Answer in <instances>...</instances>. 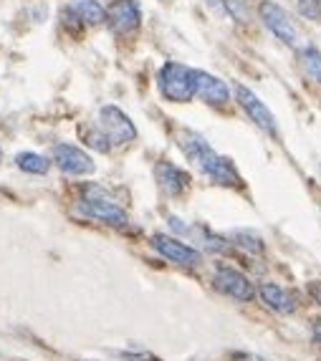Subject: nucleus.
Returning <instances> with one entry per match:
<instances>
[{
	"label": "nucleus",
	"instance_id": "nucleus-10",
	"mask_svg": "<svg viewBox=\"0 0 321 361\" xmlns=\"http://www.w3.org/2000/svg\"><path fill=\"white\" fill-rule=\"evenodd\" d=\"M54 164L61 169V172H66V175L73 177H86V175H94L97 172V164L91 159V154H86L81 147H73V145H56L54 152Z\"/></svg>",
	"mask_w": 321,
	"mask_h": 361
},
{
	"label": "nucleus",
	"instance_id": "nucleus-18",
	"mask_svg": "<svg viewBox=\"0 0 321 361\" xmlns=\"http://www.w3.org/2000/svg\"><path fill=\"white\" fill-rule=\"evenodd\" d=\"M81 139L86 142V147H91V149H97V152H107L111 149V145H109V139L104 137V132L99 127H94V129H81Z\"/></svg>",
	"mask_w": 321,
	"mask_h": 361
},
{
	"label": "nucleus",
	"instance_id": "nucleus-3",
	"mask_svg": "<svg viewBox=\"0 0 321 361\" xmlns=\"http://www.w3.org/2000/svg\"><path fill=\"white\" fill-rule=\"evenodd\" d=\"M157 89L167 102L190 104L195 99L193 68L177 63V61H167L157 73Z\"/></svg>",
	"mask_w": 321,
	"mask_h": 361
},
{
	"label": "nucleus",
	"instance_id": "nucleus-11",
	"mask_svg": "<svg viewBox=\"0 0 321 361\" xmlns=\"http://www.w3.org/2000/svg\"><path fill=\"white\" fill-rule=\"evenodd\" d=\"M193 81H195V97L202 99L210 106H225L231 102V86L225 84L223 78L212 76V73L202 71V68H193Z\"/></svg>",
	"mask_w": 321,
	"mask_h": 361
},
{
	"label": "nucleus",
	"instance_id": "nucleus-17",
	"mask_svg": "<svg viewBox=\"0 0 321 361\" xmlns=\"http://www.w3.org/2000/svg\"><path fill=\"white\" fill-rule=\"evenodd\" d=\"M16 164L28 175H46L51 169V159H46L43 154H36V152H20L16 157Z\"/></svg>",
	"mask_w": 321,
	"mask_h": 361
},
{
	"label": "nucleus",
	"instance_id": "nucleus-12",
	"mask_svg": "<svg viewBox=\"0 0 321 361\" xmlns=\"http://www.w3.org/2000/svg\"><path fill=\"white\" fill-rule=\"evenodd\" d=\"M255 293H258V298L266 303L268 311L279 313V316H291V313L298 311V295L293 293V290L284 288L281 283L266 281V283H261L258 288H255Z\"/></svg>",
	"mask_w": 321,
	"mask_h": 361
},
{
	"label": "nucleus",
	"instance_id": "nucleus-21",
	"mask_svg": "<svg viewBox=\"0 0 321 361\" xmlns=\"http://www.w3.org/2000/svg\"><path fill=\"white\" fill-rule=\"evenodd\" d=\"M314 341L321 343V321H316V326H314Z\"/></svg>",
	"mask_w": 321,
	"mask_h": 361
},
{
	"label": "nucleus",
	"instance_id": "nucleus-19",
	"mask_svg": "<svg viewBox=\"0 0 321 361\" xmlns=\"http://www.w3.org/2000/svg\"><path fill=\"white\" fill-rule=\"evenodd\" d=\"M298 13L306 18H319L321 16V0H296Z\"/></svg>",
	"mask_w": 321,
	"mask_h": 361
},
{
	"label": "nucleus",
	"instance_id": "nucleus-7",
	"mask_svg": "<svg viewBox=\"0 0 321 361\" xmlns=\"http://www.w3.org/2000/svg\"><path fill=\"white\" fill-rule=\"evenodd\" d=\"M258 18L261 23L271 30L273 36L279 38L281 43L286 46H293L298 49V28L296 23L291 20V16L279 6V3H273V0H263L261 6H258Z\"/></svg>",
	"mask_w": 321,
	"mask_h": 361
},
{
	"label": "nucleus",
	"instance_id": "nucleus-8",
	"mask_svg": "<svg viewBox=\"0 0 321 361\" xmlns=\"http://www.w3.org/2000/svg\"><path fill=\"white\" fill-rule=\"evenodd\" d=\"M236 102L238 106L248 114V119L255 127L266 132L268 137H279V121L273 116V111L266 106V102H261V97H255V91H250L248 86L238 84L236 86Z\"/></svg>",
	"mask_w": 321,
	"mask_h": 361
},
{
	"label": "nucleus",
	"instance_id": "nucleus-2",
	"mask_svg": "<svg viewBox=\"0 0 321 361\" xmlns=\"http://www.w3.org/2000/svg\"><path fill=\"white\" fill-rule=\"evenodd\" d=\"M79 212L86 215L89 220H97V223L111 225V228H124L129 223L127 210L116 202L114 197L104 192L102 187H84V197L79 202Z\"/></svg>",
	"mask_w": 321,
	"mask_h": 361
},
{
	"label": "nucleus",
	"instance_id": "nucleus-15",
	"mask_svg": "<svg viewBox=\"0 0 321 361\" xmlns=\"http://www.w3.org/2000/svg\"><path fill=\"white\" fill-rule=\"evenodd\" d=\"M296 56H298L301 71L306 73L311 81L321 84V51L316 49V46H301V49L296 51Z\"/></svg>",
	"mask_w": 321,
	"mask_h": 361
},
{
	"label": "nucleus",
	"instance_id": "nucleus-4",
	"mask_svg": "<svg viewBox=\"0 0 321 361\" xmlns=\"http://www.w3.org/2000/svg\"><path fill=\"white\" fill-rule=\"evenodd\" d=\"M97 127L104 132V137L109 139L111 147H127L137 139V127L119 106H102L99 109V121Z\"/></svg>",
	"mask_w": 321,
	"mask_h": 361
},
{
	"label": "nucleus",
	"instance_id": "nucleus-13",
	"mask_svg": "<svg viewBox=\"0 0 321 361\" xmlns=\"http://www.w3.org/2000/svg\"><path fill=\"white\" fill-rule=\"evenodd\" d=\"M155 180H157L159 190L164 195H170V197H182L190 190V185H193V180H190L185 169L172 162H164V159L155 164Z\"/></svg>",
	"mask_w": 321,
	"mask_h": 361
},
{
	"label": "nucleus",
	"instance_id": "nucleus-22",
	"mask_svg": "<svg viewBox=\"0 0 321 361\" xmlns=\"http://www.w3.org/2000/svg\"><path fill=\"white\" fill-rule=\"evenodd\" d=\"M0 162H3V149H0Z\"/></svg>",
	"mask_w": 321,
	"mask_h": 361
},
{
	"label": "nucleus",
	"instance_id": "nucleus-9",
	"mask_svg": "<svg viewBox=\"0 0 321 361\" xmlns=\"http://www.w3.org/2000/svg\"><path fill=\"white\" fill-rule=\"evenodd\" d=\"M104 11H107L104 23L109 25V30L116 36H132L142 23L140 0H109V6Z\"/></svg>",
	"mask_w": 321,
	"mask_h": 361
},
{
	"label": "nucleus",
	"instance_id": "nucleus-1",
	"mask_svg": "<svg viewBox=\"0 0 321 361\" xmlns=\"http://www.w3.org/2000/svg\"><path fill=\"white\" fill-rule=\"evenodd\" d=\"M177 145L185 152L190 162L200 169L202 175L220 187H243V177L236 169V164L228 157L218 154L210 145L205 142V137H200L193 129H180L177 132Z\"/></svg>",
	"mask_w": 321,
	"mask_h": 361
},
{
	"label": "nucleus",
	"instance_id": "nucleus-6",
	"mask_svg": "<svg viewBox=\"0 0 321 361\" xmlns=\"http://www.w3.org/2000/svg\"><path fill=\"white\" fill-rule=\"evenodd\" d=\"M212 286L223 295L233 298V301L250 303L255 298V286L250 283V278L238 271V268H233V265L220 263L215 268V273H212Z\"/></svg>",
	"mask_w": 321,
	"mask_h": 361
},
{
	"label": "nucleus",
	"instance_id": "nucleus-16",
	"mask_svg": "<svg viewBox=\"0 0 321 361\" xmlns=\"http://www.w3.org/2000/svg\"><path fill=\"white\" fill-rule=\"evenodd\" d=\"M231 240L233 245L246 250L248 255H263V250H266L263 238L258 233H253V230H236V233H231Z\"/></svg>",
	"mask_w": 321,
	"mask_h": 361
},
{
	"label": "nucleus",
	"instance_id": "nucleus-20",
	"mask_svg": "<svg viewBox=\"0 0 321 361\" xmlns=\"http://www.w3.org/2000/svg\"><path fill=\"white\" fill-rule=\"evenodd\" d=\"M309 293H311V298H314V301L321 306V281H314V283H309Z\"/></svg>",
	"mask_w": 321,
	"mask_h": 361
},
{
	"label": "nucleus",
	"instance_id": "nucleus-14",
	"mask_svg": "<svg viewBox=\"0 0 321 361\" xmlns=\"http://www.w3.org/2000/svg\"><path fill=\"white\" fill-rule=\"evenodd\" d=\"M71 11L79 16V20L84 25H102L107 18V11L99 0H73Z\"/></svg>",
	"mask_w": 321,
	"mask_h": 361
},
{
	"label": "nucleus",
	"instance_id": "nucleus-5",
	"mask_svg": "<svg viewBox=\"0 0 321 361\" xmlns=\"http://www.w3.org/2000/svg\"><path fill=\"white\" fill-rule=\"evenodd\" d=\"M152 247L162 255L167 263L180 265V268H198L202 263V253L198 247L188 245L185 240L175 238V235L167 233H155L152 235Z\"/></svg>",
	"mask_w": 321,
	"mask_h": 361
}]
</instances>
